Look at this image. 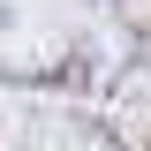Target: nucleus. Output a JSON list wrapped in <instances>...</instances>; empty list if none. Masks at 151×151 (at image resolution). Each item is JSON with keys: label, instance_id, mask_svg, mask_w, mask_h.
<instances>
[{"label": "nucleus", "instance_id": "f257e3e1", "mask_svg": "<svg viewBox=\"0 0 151 151\" xmlns=\"http://www.w3.org/2000/svg\"><path fill=\"white\" fill-rule=\"evenodd\" d=\"M8 23H15V15H8V8H0V30H8Z\"/></svg>", "mask_w": 151, "mask_h": 151}]
</instances>
